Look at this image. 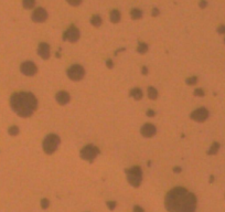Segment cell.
<instances>
[{
	"mask_svg": "<svg viewBox=\"0 0 225 212\" xmlns=\"http://www.w3.org/2000/svg\"><path fill=\"white\" fill-rule=\"evenodd\" d=\"M158 14H159V10H158L157 8H154V10H152V17H156Z\"/></svg>",
	"mask_w": 225,
	"mask_h": 212,
	"instance_id": "d6a6232c",
	"label": "cell"
},
{
	"mask_svg": "<svg viewBox=\"0 0 225 212\" xmlns=\"http://www.w3.org/2000/svg\"><path fill=\"white\" fill-rule=\"evenodd\" d=\"M107 207H108L109 210H114V209L116 208V202H112V201H108L107 203Z\"/></svg>",
	"mask_w": 225,
	"mask_h": 212,
	"instance_id": "4316f807",
	"label": "cell"
},
{
	"mask_svg": "<svg viewBox=\"0 0 225 212\" xmlns=\"http://www.w3.org/2000/svg\"><path fill=\"white\" fill-rule=\"evenodd\" d=\"M127 179L128 182L134 187H139L142 180V171L140 169V167H131L126 170Z\"/></svg>",
	"mask_w": 225,
	"mask_h": 212,
	"instance_id": "3957f363",
	"label": "cell"
},
{
	"mask_svg": "<svg viewBox=\"0 0 225 212\" xmlns=\"http://www.w3.org/2000/svg\"><path fill=\"white\" fill-rule=\"evenodd\" d=\"M31 18H32V20H33L34 22H38V23L44 22V21L48 19V12H46V10L43 9V8H37V9L33 11Z\"/></svg>",
	"mask_w": 225,
	"mask_h": 212,
	"instance_id": "30bf717a",
	"label": "cell"
},
{
	"mask_svg": "<svg viewBox=\"0 0 225 212\" xmlns=\"http://www.w3.org/2000/svg\"><path fill=\"white\" fill-rule=\"evenodd\" d=\"M22 5L26 9H32L35 5V0H23L22 1Z\"/></svg>",
	"mask_w": 225,
	"mask_h": 212,
	"instance_id": "44dd1931",
	"label": "cell"
},
{
	"mask_svg": "<svg viewBox=\"0 0 225 212\" xmlns=\"http://www.w3.org/2000/svg\"><path fill=\"white\" fill-rule=\"evenodd\" d=\"M218 149H220V144L215 141V143H213V145L211 146L210 150L208 151V155H214V154H216V153H218Z\"/></svg>",
	"mask_w": 225,
	"mask_h": 212,
	"instance_id": "ffe728a7",
	"label": "cell"
},
{
	"mask_svg": "<svg viewBox=\"0 0 225 212\" xmlns=\"http://www.w3.org/2000/svg\"><path fill=\"white\" fill-rule=\"evenodd\" d=\"M147 73H148V70H147L146 66H142V74L143 75H146Z\"/></svg>",
	"mask_w": 225,
	"mask_h": 212,
	"instance_id": "836d02e7",
	"label": "cell"
},
{
	"mask_svg": "<svg viewBox=\"0 0 225 212\" xmlns=\"http://www.w3.org/2000/svg\"><path fill=\"white\" fill-rule=\"evenodd\" d=\"M194 95L199 96V97H203V96H204V92H203L202 89H196L194 91Z\"/></svg>",
	"mask_w": 225,
	"mask_h": 212,
	"instance_id": "d4e9b609",
	"label": "cell"
},
{
	"mask_svg": "<svg viewBox=\"0 0 225 212\" xmlns=\"http://www.w3.org/2000/svg\"><path fill=\"white\" fill-rule=\"evenodd\" d=\"M147 93H148V97H149L150 99H156L158 97L157 89H154V86H149L148 89H147Z\"/></svg>",
	"mask_w": 225,
	"mask_h": 212,
	"instance_id": "2e32d148",
	"label": "cell"
},
{
	"mask_svg": "<svg viewBox=\"0 0 225 212\" xmlns=\"http://www.w3.org/2000/svg\"><path fill=\"white\" fill-rule=\"evenodd\" d=\"M173 171H174V172H180V171H181V168H180V167H176V168L173 169Z\"/></svg>",
	"mask_w": 225,
	"mask_h": 212,
	"instance_id": "e575fe53",
	"label": "cell"
},
{
	"mask_svg": "<svg viewBox=\"0 0 225 212\" xmlns=\"http://www.w3.org/2000/svg\"><path fill=\"white\" fill-rule=\"evenodd\" d=\"M38 53H39V55H40L42 59H44V60L50 58V47H49L48 43H44V42H43V43H40L39 49H38Z\"/></svg>",
	"mask_w": 225,
	"mask_h": 212,
	"instance_id": "8fae6325",
	"label": "cell"
},
{
	"mask_svg": "<svg viewBox=\"0 0 225 212\" xmlns=\"http://www.w3.org/2000/svg\"><path fill=\"white\" fill-rule=\"evenodd\" d=\"M130 96L131 97H134L135 99H141L142 98V92H141V89H133L131 91H130Z\"/></svg>",
	"mask_w": 225,
	"mask_h": 212,
	"instance_id": "9a60e30c",
	"label": "cell"
},
{
	"mask_svg": "<svg viewBox=\"0 0 225 212\" xmlns=\"http://www.w3.org/2000/svg\"><path fill=\"white\" fill-rule=\"evenodd\" d=\"M20 70H21V72L23 73L24 75H28V76H32L38 72L37 65L34 64L33 62H31V61L23 62V63L21 64V66H20Z\"/></svg>",
	"mask_w": 225,
	"mask_h": 212,
	"instance_id": "52a82bcc",
	"label": "cell"
},
{
	"mask_svg": "<svg viewBox=\"0 0 225 212\" xmlns=\"http://www.w3.org/2000/svg\"><path fill=\"white\" fill-rule=\"evenodd\" d=\"M9 134H10L11 136H17L18 134H19V128L17 126H11L9 128Z\"/></svg>",
	"mask_w": 225,
	"mask_h": 212,
	"instance_id": "7402d4cb",
	"label": "cell"
},
{
	"mask_svg": "<svg viewBox=\"0 0 225 212\" xmlns=\"http://www.w3.org/2000/svg\"><path fill=\"white\" fill-rule=\"evenodd\" d=\"M218 32L221 34H224L225 33V26H220L218 28Z\"/></svg>",
	"mask_w": 225,
	"mask_h": 212,
	"instance_id": "83f0119b",
	"label": "cell"
},
{
	"mask_svg": "<svg viewBox=\"0 0 225 212\" xmlns=\"http://www.w3.org/2000/svg\"><path fill=\"white\" fill-rule=\"evenodd\" d=\"M64 40L70 42H76L80 39V31L75 26H71L64 33Z\"/></svg>",
	"mask_w": 225,
	"mask_h": 212,
	"instance_id": "ba28073f",
	"label": "cell"
},
{
	"mask_svg": "<svg viewBox=\"0 0 225 212\" xmlns=\"http://www.w3.org/2000/svg\"><path fill=\"white\" fill-rule=\"evenodd\" d=\"M206 5H208V4H206V1H205V0H201V2H200V7H201L202 9L206 7Z\"/></svg>",
	"mask_w": 225,
	"mask_h": 212,
	"instance_id": "1f68e13d",
	"label": "cell"
},
{
	"mask_svg": "<svg viewBox=\"0 0 225 212\" xmlns=\"http://www.w3.org/2000/svg\"><path fill=\"white\" fill-rule=\"evenodd\" d=\"M137 51L139 52L140 54H145L147 51H148V44L143 43V42H140L138 44V48H137Z\"/></svg>",
	"mask_w": 225,
	"mask_h": 212,
	"instance_id": "d6986e66",
	"label": "cell"
},
{
	"mask_svg": "<svg viewBox=\"0 0 225 212\" xmlns=\"http://www.w3.org/2000/svg\"><path fill=\"white\" fill-rule=\"evenodd\" d=\"M208 111L204 107H201V108H198L195 110L193 113L191 114V118L195 122H199V123H202L204 120H208Z\"/></svg>",
	"mask_w": 225,
	"mask_h": 212,
	"instance_id": "9c48e42d",
	"label": "cell"
},
{
	"mask_svg": "<svg viewBox=\"0 0 225 212\" xmlns=\"http://www.w3.org/2000/svg\"><path fill=\"white\" fill-rule=\"evenodd\" d=\"M156 134V127L152 124H145L141 128V135L145 137H152Z\"/></svg>",
	"mask_w": 225,
	"mask_h": 212,
	"instance_id": "7c38bea8",
	"label": "cell"
},
{
	"mask_svg": "<svg viewBox=\"0 0 225 212\" xmlns=\"http://www.w3.org/2000/svg\"><path fill=\"white\" fill-rule=\"evenodd\" d=\"M196 82H198V77H195V76H193V77H189V79L187 80L188 85H193V84H195Z\"/></svg>",
	"mask_w": 225,
	"mask_h": 212,
	"instance_id": "603a6c76",
	"label": "cell"
},
{
	"mask_svg": "<svg viewBox=\"0 0 225 212\" xmlns=\"http://www.w3.org/2000/svg\"><path fill=\"white\" fill-rule=\"evenodd\" d=\"M99 154L98 148L93 146V145H87L81 150V157L84 159V160L87 161H93L95 159Z\"/></svg>",
	"mask_w": 225,
	"mask_h": 212,
	"instance_id": "5b68a950",
	"label": "cell"
},
{
	"mask_svg": "<svg viewBox=\"0 0 225 212\" xmlns=\"http://www.w3.org/2000/svg\"><path fill=\"white\" fill-rule=\"evenodd\" d=\"M10 105L20 117H29L37 110L38 101L32 93L19 92L11 96Z\"/></svg>",
	"mask_w": 225,
	"mask_h": 212,
	"instance_id": "7a4b0ae2",
	"label": "cell"
},
{
	"mask_svg": "<svg viewBox=\"0 0 225 212\" xmlns=\"http://www.w3.org/2000/svg\"><path fill=\"white\" fill-rule=\"evenodd\" d=\"M147 115H148V116H150V117L154 116V111H152V110H148V111H147Z\"/></svg>",
	"mask_w": 225,
	"mask_h": 212,
	"instance_id": "f546056e",
	"label": "cell"
},
{
	"mask_svg": "<svg viewBox=\"0 0 225 212\" xmlns=\"http://www.w3.org/2000/svg\"><path fill=\"white\" fill-rule=\"evenodd\" d=\"M110 21L112 23H118L120 21V12L118 10H112L110 12Z\"/></svg>",
	"mask_w": 225,
	"mask_h": 212,
	"instance_id": "5bb4252c",
	"label": "cell"
},
{
	"mask_svg": "<svg viewBox=\"0 0 225 212\" xmlns=\"http://www.w3.org/2000/svg\"><path fill=\"white\" fill-rule=\"evenodd\" d=\"M84 74H85V71L81 65H72L68 70V76L72 81H81L84 77Z\"/></svg>",
	"mask_w": 225,
	"mask_h": 212,
	"instance_id": "8992f818",
	"label": "cell"
},
{
	"mask_svg": "<svg viewBox=\"0 0 225 212\" xmlns=\"http://www.w3.org/2000/svg\"><path fill=\"white\" fill-rule=\"evenodd\" d=\"M102 22H103V20H102V18H100V16H93L92 19H91V23L95 28L100 27Z\"/></svg>",
	"mask_w": 225,
	"mask_h": 212,
	"instance_id": "e0dca14e",
	"label": "cell"
},
{
	"mask_svg": "<svg viewBox=\"0 0 225 212\" xmlns=\"http://www.w3.org/2000/svg\"><path fill=\"white\" fill-rule=\"evenodd\" d=\"M71 6H79L82 4V0H66Z\"/></svg>",
	"mask_w": 225,
	"mask_h": 212,
	"instance_id": "cb8c5ba5",
	"label": "cell"
},
{
	"mask_svg": "<svg viewBox=\"0 0 225 212\" xmlns=\"http://www.w3.org/2000/svg\"><path fill=\"white\" fill-rule=\"evenodd\" d=\"M164 205L169 212H195L196 198L187 189L177 187L166 195Z\"/></svg>",
	"mask_w": 225,
	"mask_h": 212,
	"instance_id": "6da1fadb",
	"label": "cell"
},
{
	"mask_svg": "<svg viewBox=\"0 0 225 212\" xmlns=\"http://www.w3.org/2000/svg\"><path fill=\"white\" fill-rule=\"evenodd\" d=\"M56 102L60 104V105H65L70 102V94L64 91H61L56 94Z\"/></svg>",
	"mask_w": 225,
	"mask_h": 212,
	"instance_id": "4fadbf2b",
	"label": "cell"
},
{
	"mask_svg": "<svg viewBox=\"0 0 225 212\" xmlns=\"http://www.w3.org/2000/svg\"><path fill=\"white\" fill-rule=\"evenodd\" d=\"M49 200L48 199H42V201H41V207L42 209H48L49 208Z\"/></svg>",
	"mask_w": 225,
	"mask_h": 212,
	"instance_id": "484cf974",
	"label": "cell"
},
{
	"mask_svg": "<svg viewBox=\"0 0 225 212\" xmlns=\"http://www.w3.org/2000/svg\"><path fill=\"white\" fill-rule=\"evenodd\" d=\"M224 42H225V39H224Z\"/></svg>",
	"mask_w": 225,
	"mask_h": 212,
	"instance_id": "d590c367",
	"label": "cell"
},
{
	"mask_svg": "<svg viewBox=\"0 0 225 212\" xmlns=\"http://www.w3.org/2000/svg\"><path fill=\"white\" fill-rule=\"evenodd\" d=\"M42 145H43V149L46 154H53L60 145V137L56 136L55 134H50L45 137Z\"/></svg>",
	"mask_w": 225,
	"mask_h": 212,
	"instance_id": "277c9868",
	"label": "cell"
},
{
	"mask_svg": "<svg viewBox=\"0 0 225 212\" xmlns=\"http://www.w3.org/2000/svg\"><path fill=\"white\" fill-rule=\"evenodd\" d=\"M134 212H143L142 208L141 207H139V205H136L135 208H134Z\"/></svg>",
	"mask_w": 225,
	"mask_h": 212,
	"instance_id": "f1b7e54d",
	"label": "cell"
},
{
	"mask_svg": "<svg viewBox=\"0 0 225 212\" xmlns=\"http://www.w3.org/2000/svg\"><path fill=\"white\" fill-rule=\"evenodd\" d=\"M130 14H131V18L135 19V20H137V19H141V18H142V12H141V10L137 9V8L133 9L131 12H130Z\"/></svg>",
	"mask_w": 225,
	"mask_h": 212,
	"instance_id": "ac0fdd59",
	"label": "cell"
},
{
	"mask_svg": "<svg viewBox=\"0 0 225 212\" xmlns=\"http://www.w3.org/2000/svg\"><path fill=\"white\" fill-rule=\"evenodd\" d=\"M106 64H107V68H112V66H114L112 60H108V61L106 62Z\"/></svg>",
	"mask_w": 225,
	"mask_h": 212,
	"instance_id": "4dcf8cb0",
	"label": "cell"
}]
</instances>
